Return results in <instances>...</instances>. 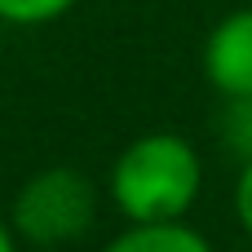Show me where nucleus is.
<instances>
[{
    "mask_svg": "<svg viewBox=\"0 0 252 252\" xmlns=\"http://www.w3.org/2000/svg\"><path fill=\"white\" fill-rule=\"evenodd\" d=\"M204 75L226 102L252 97V4L226 13L204 40Z\"/></svg>",
    "mask_w": 252,
    "mask_h": 252,
    "instance_id": "nucleus-3",
    "label": "nucleus"
},
{
    "mask_svg": "<svg viewBox=\"0 0 252 252\" xmlns=\"http://www.w3.org/2000/svg\"><path fill=\"white\" fill-rule=\"evenodd\" d=\"M97 217V186L80 168H40L31 173L9 208V226L18 239L35 244L44 252H58L62 244H75L89 235Z\"/></svg>",
    "mask_w": 252,
    "mask_h": 252,
    "instance_id": "nucleus-2",
    "label": "nucleus"
},
{
    "mask_svg": "<svg viewBox=\"0 0 252 252\" xmlns=\"http://www.w3.org/2000/svg\"><path fill=\"white\" fill-rule=\"evenodd\" d=\"M235 217H239L244 235L252 239V159H244L239 182H235Z\"/></svg>",
    "mask_w": 252,
    "mask_h": 252,
    "instance_id": "nucleus-6",
    "label": "nucleus"
},
{
    "mask_svg": "<svg viewBox=\"0 0 252 252\" xmlns=\"http://www.w3.org/2000/svg\"><path fill=\"white\" fill-rule=\"evenodd\" d=\"M0 252H18V230L9 221H0Z\"/></svg>",
    "mask_w": 252,
    "mask_h": 252,
    "instance_id": "nucleus-7",
    "label": "nucleus"
},
{
    "mask_svg": "<svg viewBox=\"0 0 252 252\" xmlns=\"http://www.w3.org/2000/svg\"><path fill=\"white\" fill-rule=\"evenodd\" d=\"M106 252H213V244L186 221H128Z\"/></svg>",
    "mask_w": 252,
    "mask_h": 252,
    "instance_id": "nucleus-4",
    "label": "nucleus"
},
{
    "mask_svg": "<svg viewBox=\"0 0 252 252\" xmlns=\"http://www.w3.org/2000/svg\"><path fill=\"white\" fill-rule=\"evenodd\" d=\"M204 186V159L182 133H142L111 164V204L128 221H182Z\"/></svg>",
    "mask_w": 252,
    "mask_h": 252,
    "instance_id": "nucleus-1",
    "label": "nucleus"
},
{
    "mask_svg": "<svg viewBox=\"0 0 252 252\" xmlns=\"http://www.w3.org/2000/svg\"><path fill=\"white\" fill-rule=\"evenodd\" d=\"M80 0H0V22L9 27H44L71 13Z\"/></svg>",
    "mask_w": 252,
    "mask_h": 252,
    "instance_id": "nucleus-5",
    "label": "nucleus"
}]
</instances>
